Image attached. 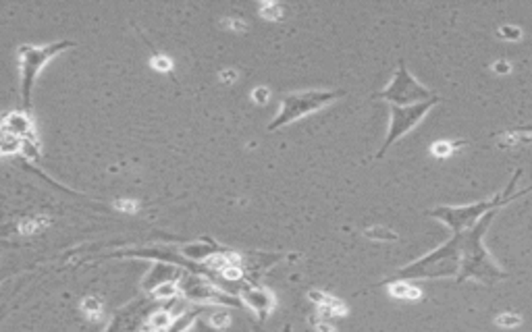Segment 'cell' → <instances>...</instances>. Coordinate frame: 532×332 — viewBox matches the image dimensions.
<instances>
[{"label": "cell", "mask_w": 532, "mask_h": 332, "mask_svg": "<svg viewBox=\"0 0 532 332\" xmlns=\"http://www.w3.org/2000/svg\"><path fill=\"white\" fill-rule=\"evenodd\" d=\"M495 214L497 210L489 212L470 231L462 233V270L458 274V283H464L466 279H477L485 285H493L501 279H508V274L499 268V264L491 258L483 243Z\"/></svg>", "instance_id": "6da1fadb"}, {"label": "cell", "mask_w": 532, "mask_h": 332, "mask_svg": "<svg viewBox=\"0 0 532 332\" xmlns=\"http://www.w3.org/2000/svg\"><path fill=\"white\" fill-rule=\"evenodd\" d=\"M460 270H462V235H454L441 247L404 266L381 285H389L395 281H420V279H458Z\"/></svg>", "instance_id": "7a4b0ae2"}, {"label": "cell", "mask_w": 532, "mask_h": 332, "mask_svg": "<svg viewBox=\"0 0 532 332\" xmlns=\"http://www.w3.org/2000/svg\"><path fill=\"white\" fill-rule=\"evenodd\" d=\"M520 177H522V168H518V171L514 173V177L510 179L508 187H506L501 193H497L495 198H491V200H485V202H479V204H468V206H439V208L431 210L429 214H431L433 218L445 222V225L454 231V235H462V233L470 231V229H472L481 218H485L489 212L499 210L501 206L510 204L512 200H518V198H522V195H526L529 191H532L531 185L529 189L514 193L516 183H518Z\"/></svg>", "instance_id": "3957f363"}, {"label": "cell", "mask_w": 532, "mask_h": 332, "mask_svg": "<svg viewBox=\"0 0 532 332\" xmlns=\"http://www.w3.org/2000/svg\"><path fill=\"white\" fill-rule=\"evenodd\" d=\"M75 46V42L71 40H60L54 44H44V46H31V44H23L17 48V56H19V71H21V100H23V112L31 114V91H33V83L37 79V75L42 73V69L62 50Z\"/></svg>", "instance_id": "277c9868"}, {"label": "cell", "mask_w": 532, "mask_h": 332, "mask_svg": "<svg viewBox=\"0 0 532 332\" xmlns=\"http://www.w3.org/2000/svg\"><path fill=\"white\" fill-rule=\"evenodd\" d=\"M345 96L343 89H308V91H293V94H285L281 98V110L275 116V121L266 127V131H277L298 119H304L325 106H329L331 102H335L337 98Z\"/></svg>", "instance_id": "5b68a950"}, {"label": "cell", "mask_w": 532, "mask_h": 332, "mask_svg": "<svg viewBox=\"0 0 532 332\" xmlns=\"http://www.w3.org/2000/svg\"><path fill=\"white\" fill-rule=\"evenodd\" d=\"M375 98H383L387 100L391 106H412V104H420V102H429L435 98V94L424 87L406 67L404 60H400V67L393 75V79L389 81V85L383 91H377Z\"/></svg>", "instance_id": "8992f818"}, {"label": "cell", "mask_w": 532, "mask_h": 332, "mask_svg": "<svg viewBox=\"0 0 532 332\" xmlns=\"http://www.w3.org/2000/svg\"><path fill=\"white\" fill-rule=\"evenodd\" d=\"M181 297L200 306H214V308H243V302L221 291L212 281H208L204 274L185 270L179 279Z\"/></svg>", "instance_id": "52a82bcc"}, {"label": "cell", "mask_w": 532, "mask_h": 332, "mask_svg": "<svg viewBox=\"0 0 532 332\" xmlns=\"http://www.w3.org/2000/svg\"><path fill=\"white\" fill-rule=\"evenodd\" d=\"M439 104V98L435 96L433 100L429 102H420V104H412V106H391V116H389V131H387V137L377 154V158H381L397 139H402L406 133H410L427 114L429 110Z\"/></svg>", "instance_id": "ba28073f"}, {"label": "cell", "mask_w": 532, "mask_h": 332, "mask_svg": "<svg viewBox=\"0 0 532 332\" xmlns=\"http://www.w3.org/2000/svg\"><path fill=\"white\" fill-rule=\"evenodd\" d=\"M160 310V302L150 297H135L121 310H117L104 332H141L148 326L150 316Z\"/></svg>", "instance_id": "9c48e42d"}, {"label": "cell", "mask_w": 532, "mask_h": 332, "mask_svg": "<svg viewBox=\"0 0 532 332\" xmlns=\"http://www.w3.org/2000/svg\"><path fill=\"white\" fill-rule=\"evenodd\" d=\"M239 299L243 302V308H248L250 312H254L258 316L260 322H264L277 308V299L275 295L264 289V287H258V285H250L241 291Z\"/></svg>", "instance_id": "30bf717a"}, {"label": "cell", "mask_w": 532, "mask_h": 332, "mask_svg": "<svg viewBox=\"0 0 532 332\" xmlns=\"http://www.w3.org/2000/svg\"><path fill=\"white\" fill-rule=\"evenodd\" d=\"M183 268H179V266H175V264H166V262H156V264H152V268H150V272L146 274V279H144V291L146 293H150L152 295V291L154 289H158L160 285H164V283H179V279L183 277Z\"/></svg>", "instance_id": "8fae6325"}, {"label": "cell", "mask_w": 532, "mask_h": 332, "mask_svg": "<svg viewBox=\"0 0 532 332\" xmlns=\"http://www.w3.org/2000/svg\"><path fill=\"white\" fill-rule=\"evenodd\" d=\"M2 131L23 139L25 143L35 141V129H33L29 112H10V114H6L4 121H2Z\"/></svg>", "instance_id": "7c38bea8"}, {"label": "cell", "mask_w": 532, "mask_h": 332, "mask_svg": "<svg viewBox=\"0 0 532 332\" xmlns=\"http://www.w3.org/2000/svg\"><path fill=\"white\" fill-rule=\"evenodd\" d=\"M225 250H227V247H221V245H216L212 239L204 237V239H200V241H196V243L183 245V247H181V254H183L187 260L196 262V264H204L206 260H210L212 256H216V254H221V252H225Z\"/></svg>", "instance_id": "4fadbf2b"}, {"label": "cell", "mask_w": 532, "mask_h": 332, "mask_svg": "<svg viewBox=\"0 0 532 332\" xmlns=\"http://www.w3.org/2000/svg\"><path fill=\"white\" fill-rule=\"evenodd\" d=\"M308 297L318 306L320 314H327V316H343V314L347 312V306H345L343 302H339V299H335V297H331V295H327V293H323V291H310Z\"/></svg>", "instance_id": "5bb4252c"}, {"label": "cell", "mask_w": 532, "mask_h": 332, "mask_svg": "<svg viewBox=\"0 0 532 332\" xmlns=\"http://www.w3.org/2000/svg\"><path fill=\"white\" fill-rule=\"evenodd\" d=\"M387 289H389V293H391L393 297L406 299V302H416V299H420V295H422V291H420L418 287H414V285H410V283H406V281L389 283Z\"/></svg>", "instance_id": "9a60e30c"}, {"label": "cell", "mask_w": 532, "mask_h": 332, "mask_svg": "<svg viewBox=\"0 0 532 332\" xmlns=\"http://www.w3.org/2000/svg\"><path fill=\"white\" fill-rule=\"evenodd\" d=\"M173 320H175V316L164 308H160V310H156L152 316H150V320H148V326L150 329H154V331H160V332H166L171 326H173Z\"/></svg>", "instance_id": "2e32d148"}, {"label": "cell", "mask_w": 532, "mask_h": 332, "mask_svg": "<svg viewBox=\"0 0 532 332\" xmlns=\"http://www.w3.org/2000/svg\"><path fill=\"white\" fill-rule=\"evenodd\" d=\"M152 297L156 299V302H175V299H179L181 297V289H179V283H164V285H160L158 289H154L152 291Z\"/></svg>", "instance_id": "e0dca14e"}, {"label": "cell", "mask_w": 532, "mask_h": 332, "mask_svg": "<svg viewBox=\"0 0 532 332\" xmlns=\"http://www.w3.org/2000/svg\"><path fill=\"white\" fill-rule=\"evenodd\" d=\"M102 302L98 297H83L81 299V312L89 320H100L102 318Z\"/></svg>", "instance_id": "ac0fdd59"}, {"label": "cell", "mask_w": 532, "mask_h": 332, "mask_svg": "<svg viewBox=\"0 0 532 332\" xmlns=\"http://www.w3.org/2000/svg\"><path fill=\"white\" fill-rule=\"evenodd\" d=\"M208 324L214 326L216 331H227V329L231 326V316H229L225 310L210 308V312H208Z\"/></svg>", "instance_id": "d6986e66"}, {"label": "cell", "mask_w": 532, "mask_h": 332, "mask_svg": "<svg viewBox=\"0 0 532 332\" xmlns=\"http://www.w3.org/2000/svg\"><path fill=\"white\" fill-rule=\"evenodd\" d=\"M218 277L225 279V281H229V283H241V281L246 279V270H243L241 264H229L227 268L221 270Z\"/></svg>", "instance_id": "ffe728a7"}, {"label": "cell", "mask_w": 532, "mask_h": 332, "mask_svg": "<svg viewBox=\"0 0 532 332\" xmlns=\"http://www.w3.org/2000/svg\"><path fill=\"white\" fill-rule=\"evenodd\" d=\"M364 235L368 239H375V241H395L397 239V235L387 227H372V229L364 231Z\"/></svg>", "instance_id": "44dd1931"}, {"label": "cell", "mask_w": 532, "mask_h": 332, "mask_svg": "<svg viewBox=\"0 0 532 332\" xmlns=\"http://www.w3.org/2000/svg\"><path fill=\"white\" fill-rule=\"evenodd\" d=\"M19 148H25V141H23V139L15 137V135H10V133H2V152H4V154H12V152H17Z\"/></svg>", "instance_id": "7402d4cb"}, {"label": "cell", "mask_w": 532, "mask_h": 332, "mask_svg": "<svg viewBox=\"0 0 532 332\" xmlns=\"http://www.w3.org/2000/svg\"><path fill=\"white\" fill-rule=\"evenodd\" d=\"M522 29L520 27H516V25H501L499 29H497V35L501 37V40H510V42H518L520 37H522Z\"/></svg>", "instance_id": "603a6c76"}, {"label": "cell", "mask_w": 532, "mask_h": 332, "mask_svg": "<svg viewBox=\"0 0 532 332\" xmlns=\"http://www.w3.org/2000/svg\"><path fill=\"white\" fill-rule=\"evenodd\" d=\"M458 146H464V141H460V143H452V141H437L433 148H431V152L435 154V156H439V158H447Z\"/></svg>", "instance_id": "cb8c5ba5"}, {"label": "cell", "mask_w": 532, "mask_h": 332, "mask_svg": "<svg viewBox=\"0 0 532 332\" xmlns=\"http://www.w3.org/2000/svg\"><path fill=\"white\" fill-rule=\"evenodd\" d=\"M495 322H497V326H501V329H516V326L522 324V318H520L518 314H499Z\"/></svg>", "instance_id": "d4e9b609"}, {"label": "cell", "mask_w": 532, "mask_h": 332, "mask_svg": "<svg viewBox=\"0 0 532 332\" xmlns=\"http://www.w3.org/2000/svg\"><path fill=\"white\" fill-rule=\"evenodd\" d=\"M150 62H152L154 69H158V71H162V73H171V71H173V62H171L164 54H152Z\"/></svg>", "instance_id": "484cf974"}, {"label": "cell", "mask_w": 532, "mask_h": 332, "mask_svg": "<svg viewBox=\"0 0 532 332\" xmlns=\"http://www.w3.org/2000/svg\"><path fill=\"white\" fill-rule=\"evenodd\" d=\"M117 210L127 212V214H133V212L137 210V204H135L133 200H121V202H117Z\"/></svg>", "instance_id": "4316f807"}, {"label": "cell", "mask_w": 532, "mask_h": 332, "mask_svg": "<svg viewBox=\"0 0 532 332\" xmlns=\"http://www.w3.org/2000/svg\"><path fill=\"white\" fill-rule=\"evenodd\" d=\"M268 96H271V91H268L266 87H256V89L252 91V98H254L258 104H264V102H268Z\"/></svg>", "instance_id": "83f0119b"}, {"label": "cell", "mask_w": 532, "mask_h": 332, "mask_svg": "<svg viewBox=\"0 0 532 332\" xmlns=\"http://www.w3.org/2000/svg\"><path fill=\"white\" fill-rule=\"evenodd\" d=\"M493 71H495V73L506 75V73H510V71H512V64H510L508 60H497V62L493 64Z\"/></svg>", "instance_id": "f1b7e54d"}, {"label": "cell", "mask_w": 532, "mask_h": 332, "mask_svg": "<svg viewBox=\"0 0 532 332\" xmlns=\"http://www.w3.org/2000/svg\"><path fill=\"white\" fill-rule=\"evenodd\" d=\"M194 329H196V332H225V331H216L214 326H210V324H208V322H204V320H198Z\"/></svg>", "instance_id": "f546056e"}, {"label": "cell", "mask_w": 532, "mask_h": 332, "mask_svg": "<svg viewBox=\"0 0 532 332\" xmlns=\"http://www.w3.org/2000/svg\"><path fill=\"white\" fill-rule=\"evenodd\" d=\"M316 329H318L320 332H335V329H333L331 324H325V322H318V324H316Z\"/></svg>", "instance_id": "4dcf8cb0"}, {"label": "cell", "mask_w": 532, "mask_h": 332, "mask_svg": "<svg viewBox=\"0 0 532 332\" xmlns=\"http://www.w3.org/2000/svg\"><path fill=\"white\" fill-rule=\"evenodd\" d=\"M252 329H254V332H264V326H262L260 320H254V322H252Z\"/></svg>", "instance_id": "1f68e13d"}, {"label": "cell", "mask_w": 532, "mask_h": 332, "mask_svg": "<svg viewBox=\"0 0 532 332\" xmlns=\"http://www.w3.org/2000/svg\"><path fill=\"white\" fill-rule=\"evenodd\" d=\"M516 131H522V133H532V123L531 125H522V127H518Z\"/></svg>", "instance_id": "d6a6232c"}, {"label": "cell", "mask_w": 532, "mask_h": 332, "mask_svg": "<svg viewBox=\"0 0 532 332\" xmlns=\"http://www.w3.org/2000/svg\"><path fill=\"white\" fill-rule=\"evenodd\" d=\"M141 332H160V331H154V329H150V326H146V329H144V331H141Z\"/></svg>", "instance_id": "836d02e7"}, {"label": "cell", "mask_w": 532, "mask_h": 332, "mask_svg": "<svg viewBox=\"0 0 532 332\" xmlns=\"http://www.w3.org/2000/svg\"><path fill=\"white\" fill-rule=\"evenodd\" d=\"M283 332H291V326H289V324H287V326H285V329H283Z\"/></svg>", "instance_id": "e575fe53"}]
</instances>
